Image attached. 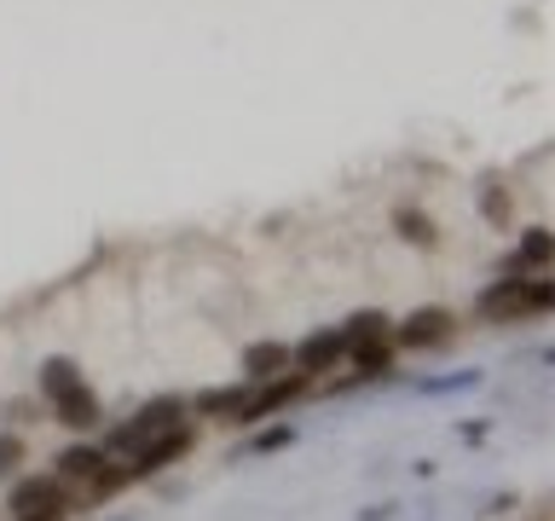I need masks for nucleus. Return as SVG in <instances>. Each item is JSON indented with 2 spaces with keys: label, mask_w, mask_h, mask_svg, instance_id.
I'll return each mask as SVG.
<instances>
[{
  "label": "nucleus",
  "mask_w": 555,
  "mask_h": 521,
  "mask_svg": "<svg viewBox=\"0 0 555 521\" xmlns=\"http://www.w3.org/2000/svg\"><path fill=\"white\" fill-rule=\"evenodd\" d=\"M555 307V278L538 272V278H492L486 290H475V319L480 325H520V319H538V313Z\"/></svg>",
  "instance_id": "1"
},
{
  "label": "nucleus",
  "mask_w": 555,
  "mask_h": 521,
  "mask_svg": "<svg viewBox=\"0 0 555 521\" xmlns=\"http://www.w3.org/2000/svg\"><path fill=\"white\" fill-rule=\"evenodd\" d=\"M191 411V399H180V394H156V399H145L128 423H111L104 429V452H133L139 441H151V434H163L168 423H180V417Z\"/></svg>",
  "instance_id": "2"
},
{
  "label": "nucleus",
  "mask_w": 555,
  "mask_h": 521,
  "mask_svg": "<svg viewBox=\"0 0 555 521\" xmlns=\"http://www.w3.org/2000/svg\"><path fill=\"white\" fill-rule=\"evenodd\" d=\"M191 446H197V429L180 417V423H168L163 434H151V441H139V446L128 452V475H133V481L163 475V469H173L180 458H191Z\"/></svg>",
  "instance_id": "3"
},
{
  "label": "nucleus",
  "mask_w": 555,
  "mask_h": 521,
  "mask_svg": "<svg viewBox=\"0 0 555 521\" xmlns=\"http://www.w3.org/2000/svg\"><path fill=\"white\" fill-rule=\"evenodd\" d=\"M451 336H457V313H446V307H411L405 319H393V330H388V342L399 354H434V347H446Z\"/></svg>",
  "instance_id": "4"
},
{
  "label": "nucleus",
  "mask_w": 555,
  "mask_h": 521,
  "mask_svg": "<svg viewBox=\"0 0 555 521\" xmlns=\"http://www.w3.org/2000/svg\"><path fill=\"white\" fill-rule=\"evenodd\" d=\"M312 389V377L301 371H284V377H267V382H249V399H243V411H237V429H249V423H267V417H278L284 406H295Z\"/></svg>",
  "instance_id": "5"
},
{
  "label": "nucleus",
  "mask_w": 555,
  "mask_h": 521,
  "mask_svg": "<svg viewBox=\"0 0 555 521\" xmlns=\"http://www.w3.org/2000/svg\"><path fill=\"white\" fill-rule=\"evenodd\" d=\"M347 359V342H341V325H330V330H312V336L301 342H289V371H301V377H330L336 365Z\"/></svg>",
  "instance_id": "6"
},
{
  "label": "nucleus",
  "mask_w": 555,
  "mask_h": 521,
  "mask_svg": "<svg viewBox=\"0 0 555 521\" xmlns=\"http://www.w3.org/2000/svg\"><path fill=\"white\" fill-rule=\"evenodd\" d=\"M550 260H555L550 226H527V232H520V243L503 255V278H538V272H550Z\"/></svg>",
  "instance_id": "7"
},
{
  "label": "nucleus",
  "mask_w": 555,
  "mask_h": 521,
  "mask_svg": "<svg viewBox=\"0 0 555 521\" xmlns=\"http://www.w3.org/2000/svg\"><path fill=\"white\" fill-rule=\"evenodd\" d=\"M47 417L59 429H69V434H87V429H99V394L87 389V382H76V389H64V394H52L47 399Z\"/></svg>",
  "instance_id": "8"
},
{
  "label": "nucleus",
  "mask_w": 555,
  "mask_h": 521,
  "mask_svg": "<svg viewBox=\"0 0 555 521\" xmlns=\"http://www.w3.org/2000/svg\"><path fill=\"white\" fill-rule=\"evenodd\" d=\"M47 504H64V481L52 475V469H41V475H24V469H17L12 486H7V510L29 516V510H47Z\"/></svg>",
  "instance_id": "9"
},
{
  "label": "nucleus",
  "mask_w": 555,
  "mask_h": 521,
  "mask_svg": "<svg viewBox=\"0 0 555 521\" xmlns=\"http://www.w3.org/2000/svg\"><path fill=\"white\" fill-rule=\"evenodd\" d=\"M289 371V342L278 336H260L243 347V382H267V377H284Z\"/></svg>",
  "instance_id": "10"
},
{
  "label": "nucleus",
  "mask_w": 555,
  "mask_h": 521,
  "mask_svg": "<svg viewBox=\"0 0 555 521\" xmlns=\"http://www.w3.org/2000/svg\"><path fill=\"white\" fill-rule=\"evenodd\" d=\"M243 399H249V382H220V389H203L191 399V417H215V423H237Z\"/></svg>",
  "instance_id": "11"
},
{
  "label": "nucleus",
  "mask_w": 555,
  "mask_h": 521,
  "mask_svg": "<svg viewBox=\"0 0 555 521\" xmlns=\"http://www.w3.org/2000/svg\"><path fill=\"white\" fill-rule=\"evenodd\" d=\"M388 226H393V232L411 243V250H440V226H434V215H428V208H416V203H399L393 215H388Z\"/></svg>",
  "instance_id": "12"
},
{
  "label": "nucleus",
  "mask_w": 555,
  "mask_h": 521,
  "mask_svg": "<svg viewBox=\"0 0 555 521\" xmlns=\"http://www.w3.org/2000/svg\"><path fill=\"white\" fill-rule=\"evenodd\" d=\"M128 486H133V475H128V463L104 458V463L93 469V475L81 481V504H87V510H99V504H111L116 493H128Z\"/></svg>",
  "instance_id": "13"
},
{
  "label": "nucleus",
  "mask_w": 555,
  "mask_h": 521,
  "mask_svg": "<svg viewBox=\"0 0 555 521\" xmlns=\"http://www.w3.org/2000/svg\"><path fill=\"white\" fill-rule=\"evenodd\" d=\"M347 359H353V382H376V377H393V359L399 347L382 336V342H364V347H347Z\"/></svg>",
  "instance_id": "14"
},
{
  "label": "nucleus",
  "mask_w": 555,
  "mask_h": 521,
  "mask_svg": "<svg viewBox=\"0 0 555 521\" xmlns=\"http://www.w3.org/2000/svg\"><path fill=\"white\" fill-rule=\"evenodd\" d=\"M393 330V319L382 307H359V313H347V325H341V342L347 347H364V342H382Z\"/></svg>",
  "instance_id": "15"
},
{
  "label": "nucleus",
  "mask_w": 555,
  "mask_h": 521,
  "mask_svg": "<svg viewBox=\"0 0 555 521\" xmlns=\"http://www.w3.org/2000/svg\"><path fill=\"white\" fill-rule=\"evenodd\" d=\"M104 458H111V452H104V446H87V441H81V446H64V452H59V469H52V475H59L64 486H69V481L81 486V481L93 475V469H99Z\"/></svg>",
  "instance_id": "16"
},
{
  "label": "nucleus",
  "mask_w": 555,
  "mask_h": 521,
  "mask_svg": "<svg viewBox=\"0 0 555 521\" xmlns=\"http://www.w3.org/2000/svg\"><path fill=\"white\" fill-rule=\"evenodd\" d=\"M480 215L492 220L498 232H509V226H515V191L498 186V174H486V186H480Z\"/></svg>",
  "instance_id": "17"
},
{
  "label": "nucleus",
  "mask_w": 555,
  "mask_h": 521,
  "mask_svg": "<svg viewBox=\"0 0 555 521\" xmlns=\"http://www.w3.org/2000/svg\"><path fill=\"white\" fill-rule=\"evenodd\" d=\"M76 382H87V377H81V365H76V359H64V354H52V359H41V377H35V389H41V399H52V394L76 389Z\"/></svg>",
  "instance_id": "18"
},
{
  "label": "nucleus",
  "mask_w": 555,
  "mask_h": 521,
  "mask_svg": "<svg viewBox=\"0 0 555 521\" xmlns=\"http://www.w3.org/2000/svg\"><path fill=\"white\" fill-rule=\"evenodd\" d=\"M24 458H29L24 434H17V429H0V481H12L17 469H24Z\"/></svg>",
  "instance_id": "19"
},
{
  "label": "nucleus",
  "mask_w": 555,
  "mask_h": 521,
  "mask_svg": "<svg viewBox=\"0 0 555 521\" xmlns=\"http://www.w3.org/2000/svg\"><path fill=\"white\" fill-rule=\"evenodd\" d=\"M289 441H295V429L278 423V429H260L255 441H249V452H278V446H289Z\"/></svg>",
  "instance_id": "20"
},
{
  "label": "nucleus",
  "mask_w": 555,
  "mask_h": 521,
  "mask_svg": "<svg viewBox=\"0 0 555 521\" xmlns=\"http://www.w3.org/2000/svg\"><path fill=\"white\" fill-rule=\"evenodd\" d=\"M12 521H69V498L64 504H47V510H29V516H12Z\"/></svg>",
  "instance_id": "21"
},
{
  "label": "nucleus",
  "mask_w": 555,
  "mask_h": 521,
  "mask_svg": "<svg viewBox=\"0 0 555 521\" xmlns=\"http://www.w3.org/2000/svg\"><path fill=\"white\" fill-rule=\"evenodd\" d=\"M7 417H12V423H35V406H29V399H12Z\"/></svg>",
  "instance_id": "22"
}]
</instances>
